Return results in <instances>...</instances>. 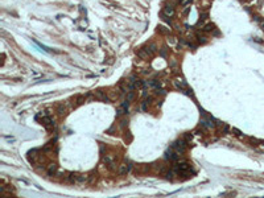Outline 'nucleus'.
Segmentation results:
<instances>
[{"label": "nucleus", "instance_id": "f257e3e1", "mask_svg": "<svg viewBox=\"0 0 264 198\" xmlns=\"http://www.w3.org/2000/svg\"><path fill=\"white\" fill-rule=\"evenodd\" d=\"M172 148L175 149L177 153H184L185 152V149H186V143H185L184 140H180V141H177V143H175V144L172 145Z\"/></svg>", "mask_w": 264, "mask_h": 198}, {"label": "nucleus", "instance_id": "f03ea898", "mask_svg": "<svg viewBox=\"0 0 264 198\" xmlns=\"http://www.w3.org/2000/svg\"><path fill=\"white\" fill-rule=\"evenodd\" d=\"M130 169H131V165L122 164L120 168H119V173H120V174H127L128 172H130Z\"/></svg>", "mask_w": 264, "mask_h": 198}, {"label": "nucleus", "instance_id": "7ed1b4c3", "mask_svg": "<svg viewBox=\"0 0 264 198\" xmlns=\"http://www.w3.org/2000/svg\"><path fill=\"white\" fill-rule=\"evenodd\" d=\"M175 15V8L172 5H166L164 8V16H173Z\"/></svg>", "mask_w": 264, "mask_h": 198}, {"label": "nucleus", "instance_id": "20e7f679", "mask_svg": "<svg viewBox=\"0 0 264 198\" xmlns=\"http://www.w3.org/2000/svg\"><path fill=\"white\" fill-rule=\"evenodd\" d=\"M175 85H176V87H178V89H181V90L186 89V83H185L182 79H176L175 81Z\"/></svg>", "mask_w": 264, "mask_h": 198}, {"label": "nucleus", "instance_id": "39448f33", "mask_svg": "<svg viewBox=\"0 0 264 198\" xmlns=\"http://www.w3.org/2000/svg\"><path fill=\"white\" fill-rule=\"evenodd\" d=\"M55 173H57V165L50 164L49 168H48V174H49V176H54Z\"/></svg>", "mask_w": 264, "mask_h": 198}, {"label": "nucleus", "instance_id": "423d86ee", "mask_svg": "<svg viewBox=\"0 0 264 198\" xmlns=\"http://www.w3.org/2000/svg\"><path fill=\"white\" fill-rule=\"evenodd\" d=\"M201 124L204 125V127H206V128H213V127H214V123H211V120H202Z\"/></svg>", "mask_w": 264, "mask_h": 198}, {"label": "nucleus", "instance_id": "0eeeda50", "mask_svg": "<svg viewBox=\"0 0 264 198\" xmlns=\"http://www.w3.org/2000/svg\"><path fill=\"white\" fill-rule=\"evenodd\" d=\"M133 97H135V92L131 90V91H130V94L127 95V101H128V102H130V101H132V99H133Z\"/></svg>", "mask_w": 264, "mask_h": 198}, {"label": "nucleus", "instance_id": "6e6552de", "mask_svg": "<svg viewBox=\"0 0 264 198\" xmlns=\"http://www.w3.org/2000/svg\"><path fill=\"white\" fill-rule=\"evenodd\" d=\"M205 31H206V32L213 31V25H210V24H209V25H206V26H205Z\"/></svg>", "mask_w": 264, "mask_h": 198}, {"label": "nucleus", "instance_id": "1a4fd4ad", "mask_svg": "<svg viewBox=\"0 0 264 198\" xmlns=\"http://www.w3.org/2000/svg\"><path fill=\"white\" fill-rule=\"evenodd\" d=\"M262 28H263V31H264V23H263V24H262Z\"/></svg>", "mask_w": 264, "mask_h": 198}]
</instances>
